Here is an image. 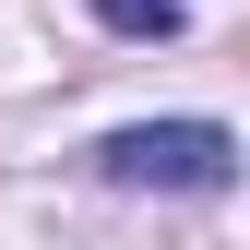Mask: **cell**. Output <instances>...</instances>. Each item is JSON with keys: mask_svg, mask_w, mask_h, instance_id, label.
<instances>
[{"mask_svg": "<svg viewBox=\"0 0 250 250\" xmlns=\"http://www.w3.org/2000/svg\"><path fill=\"white\" fill-rule=\"evenodd\" d=\"M96 167L119 191H227L238 179V143L214 131V119H143V131H119Z\"/></svg>", "mask_w": 250, "mask_h": 250, "instance_id": "cell-1", "label": "cell"}, {"mask_svg": "<svg viewBox=\"0 0 250 250\" xmlns=\"http://www.w3.org/2000/svg\"><path fill=\"white\" fill-rule=\"evenodd\" d=\"M96 12L119 24V36H179V24H191L203 0H96Z\"/></svg>", "mask_w": 250, "mask_h": 250, "instance_id": "cell-2", "label": "cell"}]
</instances>
